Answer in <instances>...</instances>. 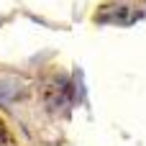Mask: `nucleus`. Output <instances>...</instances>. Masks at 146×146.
<instances>
[]
</instances>
